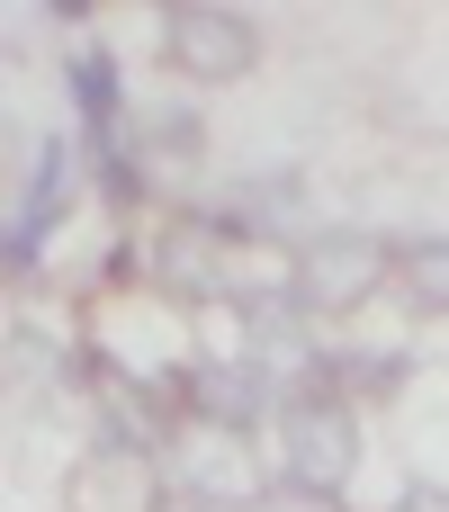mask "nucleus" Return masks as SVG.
I'll use <instances>...</instances> for the list:
<instances>
[{"label": "nucleus", "instance_id": "1", "mask_svg": "<svg viewBox=\"0 0 449 512\" xmlns=\"http://www.w3.org/2000/svg\"><path fill=\"white\" fill-rule=\"evenodd\" d=\"M279 486H306V495H342L351 468H360V423L351 405L333 396H288L279 405Z\"/></svg>", "mask_w": 449, "mask_h": 512}, {"label": "nucleus", "instance_id": "2", "mask_svg": "<svg viewBox=\"0 0 449 512\" xmlns=\"http://www.w3.org/2000/svg\"><path fill=\"white\" fill-rule=\"evenodd\" d=\"M378 279H387V243L378 234H315L297 252V306L306 315H351Z\"/></svg>", "mask_w": 449, "mask_h": 512}, {"label": "nucleus", "instance_id": "3", "mask_svg": "<svg viewBox=\"0 0 449 512\" xmlns=\"http://www.w3.org/2000/svg\"><path fill=\"white\" fill-rule=\"evenodd\" d=\"M162 45L189 81H243L261 63V27L243 9H171L162 18Z\"/></svg>", "mask_w": 449, "mask_h": 512}, {"label": "nucleus", "instance_id": "4", "mask_svg": "<svg viewBox=\"0 0 449 512\" xmlns=\"http://www.w3.org/2000/svg\"><path fill=\"white\" fill-rule=\"evenodd\" d=\"M72 198H81V144L45 135V144H36V171H27V189H18V207H9V261H18V270H27L36 243L63 225Z\"/></svg>", "mask_w": 449, "mask_h": 512}, {"label": "nucleus", "instance_id": "5", "mask_svg": "<svg viewBox=\"0 0 449 512\" xmlns=\"http://www.w3.org/2000/svg\"><path fill=\"white\" fill-rule=\"evenodd\" d=\"M72 117H81V135H90V144H108V135H117V117H126L117 63H108L99 45H81V54H72Z\"/></svg>", "mask_w": 449, "mask_h": 512}, {"label": "nucleus", "instance_id": "6", "mask_svg": "<svg viewBox=\"0 0 449 512\" xmlns=\"http://www.w3.org/2000/svg\"><path fill=\"white\" fill-rule=\"evenodd\" d=\"M153 270H162V288H180V297H216V288H225V261H216L207 234H171Z\"/></svg>", "mask_w": 449, "mask_h": 512}, {"label": "nucleus", "instance_id": "7", "mask_svg": "<svg viewBox=\"0 0 449 512\" xmlns=\"http://www.w3.org/2000/svg\"><path fill=\"white\" fill-rule=\"evenodd\" d=\"M189 486H198V495H234V504H261V486L243 477V450H234V432H216V441H198V450H189Z\"/></svg>", "mask_w": 449, "mask_h": 512}, {"label": "nucleus", "instance_id": "8", "mask_svg": "<svg viewBox=\"0 0 449 512\" xmlns=\"http://www.w3.org/2000/svg\"><path fill=\"white\" fill-rule=\"evenodd\" d=\"M405 297H414L423 315H449V234L405 243Z\"/></svg>", "mask_w": 449, "mask_h": 512}, {"label": "nucleus", "instance_id": "9", "mask_svg": "<svg viewBox=\"0 0 449 512\" xmlns=\"http://www.w3.org/2000/svg\"><path fill=\"white\" fill-rule=\"evenodd\" d=\"M252 512H342V495H306V486H279V495H261Z\"/></svg>", "mask_w": 449, "mask_h": 512}, {"label": "nucleus", "instance_id": "10", "mask_svg": "<svg viewBox=\"0 0 449 512\" xmlns=\"http://www.w3.org/2000/svg\"><path fill=\"white\" fill-rule=\"evenodd\" d=\"M396 512H449V495H441V486H414V495H405Z\"/></svg>", "mask_w": 449, "mask_h": 512}]
</instances>
